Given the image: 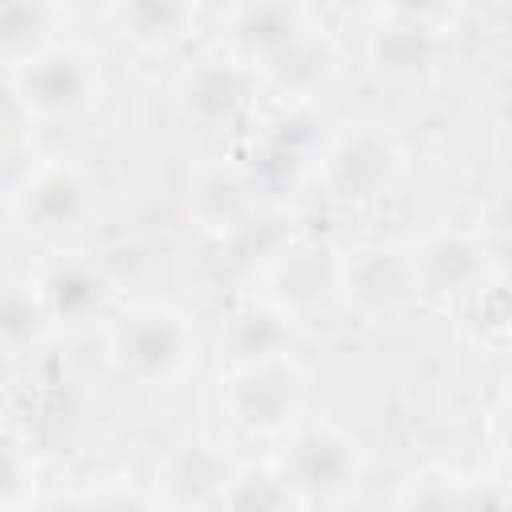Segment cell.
<instances>
[{
	"label": "cell",
	"mask_w": 512,
	"mask_h": 512,
	"mask_svg": "<svg viewBox=\"0 0 512 512\" xmlns=\"http://www.w3.org/2000/svg\"><path fill=\"white\" fill-rule=\"evenodd\" d=\"M352 444L332 428H312L292 444V456L280 472L288 492L304 496H332L352 480Z\"/></svg>",
	"instance_id": "6da1fadb"
}]
</instances>
